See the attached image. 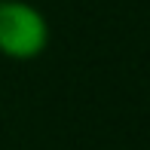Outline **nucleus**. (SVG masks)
Returning a JSON list of instances; mask_svg holds the SVG:
<instances>
[{
  "instance_id": "nucleus-1",
  "label": "nucleus",
  "mask_w": 150,
  "mask_h": 150,
  "mask_svg": "<svg viewBox=\"0 0 150 150\" xmlns=\"http://www.w3.org/2000/svg\"><path fill=\"white\" fill-rule=\"evenodd\" d=\"M49 46V22L31 0H0V55L34 61Z\"/></svg>"
}]
</instances>
